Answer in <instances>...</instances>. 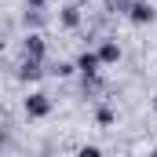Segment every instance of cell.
<instances>
[{
  "instance_id": "cell-9",
  "label": "cell",
  "mask_w": 157,
  "mask_h": 157,
  "mask_svg": "<svg viewBox=\"0 0 157 157\" xmlns=\"http://www.w3.org/2000/svg\"><path fill=\"white\" fill-rule=\"evenodd\" d=\"M106 4H110L113 11H132V4H135V0H106Z\"/></svg>"
},
{
  "instance_id": "cell-6",
  "label": "cell",
  "mask_w": 157,
  "mask_h": 157,
  "mask_svg": "<svg viewBox=\"0 0 157 157\" xmlns=\"http://www.w3.org/2000/svg\"><path fill=\"white\" fill-rule=\"evenodd\" d=\"M99 59H102V66H110V62H117V59H121V48L113 44V40H106V44L99 48Z\"/></svg>"
},
{
  "instance_id": "cell-1",
  "label": "cell",
  "mask_w": 157,
  "mask_h": 157,
  "mask_svg": "<svg viewBox=\"0 0 157 157\" xmlns=\"http://www.w3.org/2000/svg\"><path fill=\"white\" fill-rule=\"evenodd\" d=\"M48 113H51V99H48L44 91H33V95L26 99V117L40 121V117H48Z\"/></svg>"
},
{
  "instance_id": "cell-13",
  "label": "cell",
  "mask_w": 157,
  "mask_h": 157,
  "mask_svg": "<svg viewBox=\"0 0 157 157\" xmlns=\"http://www.w3.org/2000/svg\"><path fill=\"white\" fill-rule=\"evenodd\" d=\"M154 110H157V95H154Z\"/></svg>"
},
{
  "instance_id": "cell-14",
  "label": "cell",
  "mask_w": 157,
  "mask_h": 157,
  "mask_svg": "<svg viewBox=\"0 0 157 157\" xmlns=\"http://www.w3.org/2000/svg\"><path fill=\"white\" fill-rule=\"evenodd\" d=\"M150 157H157V150H154V154H150Z\"/></svg>"
},
{
  "instance_id": "cell-5",
  "label": "cell",
  "mask_w": 157,
  "mask_h": 157,
  "mask_svg": "<svg viewBox=\"0 0 157 157\" xmlns=\"http://www.w3.org/2000/svg\"><path fill=\"white\" fill-rule=\"evenodd\" d=\"M40 77H44V70H40L37 59H22V66H18V80L29 84V80H40Z\"/></svg>"
},
{
  "instance_id": "cell-2",
  "label": "cell",
  "mask_w": 157,
  "mask_h": 157,
  "mask_svg": "<svg viewBox=\"0 0 157 157\" xmlns=\"http://www.w3.org/2000/svg\"><path fill=\"white\" fill-rule=\"evenodd\" d=\"M128 18H132L135 26H150V22L157 18V11H154V4H150V0H135V4H132V11H128Z\"/></svg>"
},
{
  "instance_id": "cell-11",
  "label": "cell",
  "mask_w": 157,
  "mask_h": 157,
  "mask_svg": "<svg viewBox=\"0 0 157 157\" xmlns=\"http://www.w3.org/2000/svg\"><path fill=\"white\" fill-rule=\"evenodd\" d=\"M55 73H59V77H70V73H73V66H70V62H59V66H55Z\"/></svg>"
},
{
  "instance_id": "cell-4",
  "label": "cell",
  "mask_w": 157,
  "mask_h": 157,
  "mask_svg": "<svg viewBox=\"0 0 157 157\" xmlns=\"http://www.w3.org/2000/svg\"><path fill=\"white\" fill-rule=\"evenodd\" d=\"M44 51H48V48H44V37H40V33H29V37H26V44H22V55H26V59H44Z\"/></svg>"
},
{
  "instance_id": "cell-8",
  "label": "cell",
  "mask_w": 157,
  "mask_h": 157,
  "mask_svg": "<svg viewBox=\"0 0 157 157\" xmlns=\"http://www.w3.org/2000/svg\"><path fill=\"white\" fill-rule=\"evenodd\" d=\"M95 117H99V124H113V110H110V106H99Z\"/></svg>"
},
{
  "instance_id": "cell-12",
  "label": "cell",
  "mask_w": 157,
  "mask_h": 157,
  "mask_svg": "<svg viewBox=\"0 0 157 157\" xmlns=\"http://www.w3.org/2000/svg\"><path fill=\"white\" fill-rule=\"evenodd\" d=\"M26 7L29 11H44V0H26Z\"/></svg>"
},
{
  "instance_id": "cell-3",
  "label": "cell",
  "mask_w": 157,
  "mask_h": 157,
  "mask_svg": "<svg viewBox=\"0 0 157 157\" xmlns=\"http://www.w3.org/2000/svg\"><path fill=\"white\" fill-rule=\"evenodd\" d=\"M99 66H102L99 51H84V55L77 59V70L84 73V80H95V77H99Z\"/></svg>"
},
{
  "instance_id": "cell-10",
  "label": "cell",
  "mask_w": 157,
  "mask_h": 157,
  "mask_svg": "<svg viewBox=\"0 0 157 157\" xmlns=\"http://www.w3.org/2000/svg\"><path fill=\"white\" fill-rule=\"evenodd\" d=\"M77 157H102V150H99V146H80Z\"/></svg>"
},
{
  "instance_id": "cell-7",
  "label": "cell",
  "mask_w": 157,
  "mask_h": 157,
  "mask_svg": "<svg viewBox=\"0 0 157 157\" xmlns=\"http://www.w3.org/2000/svg\"><path fill=\"white\" fill-rule=\"evenodd\" d=\"M62 26H66V29H77L80 26V11L77 7H66V11H62Z\"/></svg>"
}]
</instances>
